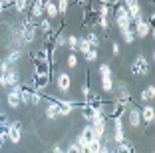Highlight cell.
<instances>
[{"mask_svg": "<svg viewBox=\"0 0 155 153\" xmlns=\"http://www.w3.org/2000/svg\"><path fill=\"white\" fill-rule=\"evenodd\" d=\"M111 20H114V24L117 26V30H127V28H133V20L129 18L127 10H125V6L121 4H115V10H111Z\"/></svg>", "mask_w": 155, "mask_h": 153, "instance_id": "6da1fadb", "label": "cell"}, {"mask_svg": "<svg viewBox=\"0 0 155 153\" xmlns=\"http://www.w3.org/2000/svg\"><path fill=\"white\" fill-rule=\"evenodd\" d=\"M114 101H115V104L125 105V108H129V105L133 104V98H131V94H129L127 84H125V81H119V84H117V91H115Z\"/></svg>", "mask_w": 155, "mask_h": 153, "instance_id": "7a4b0ae2", "label": "cell"}, {"mask_svg": "<svg viewBox=\"0 0 155 153\" xmlns=\"http://www.w3.org/2000/svg\"><path fill=\"white\" fill-rule=\"evenodd\" d=\"M149 62H147V58L143 54H137L135 56V60H133V64H131V72H133V76H137V78H141V76H147L149 74Z\"/></svg>", "mask_w": 155, "mask_h": 153, "instance_id": "3957f363", "label": "cell"}, {"mask_svg": "<svg viewBox=\"0 0 155 153\" xmlns=\"http://www.w3.org/2000/svg\"><path fill=\"white\" fill-rule=\"evenodd\" d=\"M149 32L153 34V28L145 22L143 14L133 20V34H135V38H147V36H149Z\"/></svg>", "mask_w": 155, "mask_h": 153, "instance_id": "277c9868", "label": "cell"}, {"mask_svg": "<svg viewBox=\"0 0 155 153\" xmlns=\"http://www.w3.org/2000/svg\"><path fill=\"white\" fill-rule=\"evenodd\" d=\"M91 139H96V131H94L91 123H87V125H84V129L76 137V143H78V147H82V145H87Z\"/></svg>", "mask_w": 155, "mask_h": 153, "instance_id": "5b68a950", "label": "cell"}, {"mask_svg": "<svg viewBox=\"0 0 155 153\" xmlns=\"http://www.w3.org/2000/svg\"><path fill=\"white\" fill-rule=\"evenodd\" d=\"M20 88H22L20 84L18 86H12L8 90V94H6V104H8L12 109H16V108L22 105V101H20Z\"/></svg>", "mask_w": 155, "mask_h": 153, "instance_id": "8992f818", "label": "cell"}, {"mask_svg": "<svg viewBox=\"0 0 155 153\" xmlns=\"http://www.w3.org/2000/svg\"><path fill=\"white\" fill-rule=\"evenodd\" d=\"M6 139H10L12 143H20V139H22V125H20V121H10Z\"/></svg>", "mask_w": 155, "mask_h": 153, "instance_id": "52a82bcc", "label": "cell"}, {"mask_svg": "<svg viewBox=\"0 0 155 153\" xmlns=\"http://www.w3.org/2000/svg\"><path fill=\"white\" fill-rule=\"evenodd\" d=\"M50 86V74H34L32 76V90H46Z\"/></svg>", "mask_w": 155, "mask_h": 153, "instance_id": "ba28073f", "label": "cell"}, {"mask_svg": "<svg viewBox=\"0 0 155 153\" xmlns=\"http://www.w3.org/2000/svg\"><path fill=\"white\" fill-rule=\"evenodd\" d=\"M127 123L131 125V129H137V127L141 125V113H139V108H135V104L131 108H127Z\"/></svg>", "mask_w": 155, "mask_h": 153, "instance_id": "9c48e42d", "label": "cell"}, {"mask_svg": "<svg viewBox=\"0 0 155 153\" xmlns=\"http://www.w3.org/2000/svg\"><path fill=\"white\" fill-rule=\"evenodd\" d=\"M56 88H58L62 94L70 91V88H72V78H70L68 72H60L58 74V78H56Z\"/></svg>", "mask_w": 155, "mask_h": 153, "instance_id": "30bf717a", "label": "cell"}, {"mask_svg": "<svg viewBox=\"0 0 155 153\" xmlns=\"http://www.w3.org/2000/svg\"><path fill=\"white\" fill-rule=\"evenodd\" d=\"M114 121V133H111V137H114L115 145L123 143L125 141V131H123V121L121 119H111Z\"/></svg>", "mask_w": 155, "mask_h": 153, "instance_id": "8fae6325", "label": "cell"}, {"mask_svg": "<svg viewBox=\"0 0 155 153\" xmlns=\"http://www.w3.org/2000/svg\"><path fill=\"white\" fill-rule=\"evenodd\" d=\"M46 101H48V105H46V117H48V119L60 117V105L56 104V99L54 98H46Z\"/></svg>", "mask_w": 155, "mask_h": 153, "instance_id": "7c38bea8", "label": "cell"}, {"mask_svg": "<svg viewBox=\"0 0 155 153\" xmlns=\"http://www.w3.org/2000/svg\"><path fill=\"white\" fill-rule=\"evenodd\" d=\"M139 113H141V121L145 123V125H151V123H153V119H155V109H153V105L145 104L141 109H139Z\"/></svg>", "mask_w": 155, "mask_h": 153, "instance_id": "4fadbf2b", "label": "cell"}, {"mask_svg": "<svg viewBox=\"0 0 155 153\" xmlns=\"http://www.w3.org/2000/svg\"><path fill=\"white\" fill-rule=\"evenodd\" d=\"M34 64V74H50L52 64L48 60H32Z\"/></svg>", "mask_w": 155, "mask_h": 153, "instance_id": "5bb4252c", "label": "cell"}, {"mask_svg": "<svg viewBox=\"0 0 155 153\" xmlns=\"http://www.w3.org/2000/svg\"><path fill=\"white\" fill-rule=\"evenodd\" d=\"M4 76H6V81H8V88L18 86V84H20V72L16 70V68H10Z\"/></svg>", "mask_w": 155, "mask_h": 153, "instance_id": "9a60e30c", "label": "cell"}, {"mask_svg": "<svg viewBox=\"0 0 155 153\" xmlns=\"http://www.w3.org/2000/svg\"><path fill=\"white\" fill-rule=\"evenodd\" d=\"M32 94H34L32 88H28V86L20 88V101H22V105H32Z\"/></svg>", "mask_w": 155, "mask_h": 153, "instance_id": "2e32d148", "label": "cell"}, {"mask_svg": "<svg viewBox=\"0 0 155 153\" xmlns=\"http://www.w3.org/2000/svg\"><path fill=\"white\" fill-rule=\"evenodd\" d=\"M30 14H28V16H30V18L34 20V22H38V20H42V16H44V8H42L40 4H36V2H34L32 0V4H30Z\"/></svg>", "mask_w": 155, "mask_h": 153, "instance_id": "e0dca14e", "label": "cell"}, {"mask_svg": "<svg viewBox=\"0 0 155 153\" xmlns=\"http://www.w3.org/2000/svg\"><path fill=\"white\" fill-rule=\"evenodd\" d=\"M80 113H82V117L86 119V121H91V119H94V115H96V109L91 108L90 104H86V101H84V104L80 105Z\"/></svg>", "mask_w": 155, "mask_h": 153, "instance_id": "ac0fdd59", "label": "cell"}, {"mask_svg": "<svg viewBox=\"0 0 155 153\" xmlns=\"http://www.w3.org/2000/svg\"><path fill=\"white\" fill-rule=\"evenodd\" d=\"M20 56H22V50H18V48H16V50H12V52H10V54H8V56H6V58H4V62L8 64L10 68H14V66H16V64H18Z\"/></svg>", "mask_w": 155, "mask_h": 153, "instance_id": "d6986e66", "label": "cell"}, {"mask_svg": "<svg viewBox=\"0 0 155 153\" xmlns=\"http://www.w3.org/2000/svg\"><path fill=\"white\" fill-rule=\"evenodd\" d=\"M153 98H155V86H147L141 90V101L143 104H149Z\"/></svg>", "mask_w": 155, "mask_h": 153, "instance_id": "ffe728a7", "label": "cell"}, {"mask_svg": "<svg viewBox=\"0 0 155 153\" xmlns=\"http://www.w3.org/2000/svg\"><path fill=\"white\" fill-rule=\"evenodd\" d=\"M101 91H105V94H111V91H115L114 78H101Z\"/></svg>", "mask_w": 155, "mask_h": 153, "instance_id": "44dd1931", "label": "cell"}, {"mask_svg": "<svg viewBox=\"0 0 155 153\" xmlns=\"http://www.w3.org/2000/svg\"><path fill=\"white\" fill-rule=\"evenodd\" d=\"M12 8L16 10L18 14H26L28 12V0H14V4H12Z\"/></svg>", "mask_w": 155, "mask_h": 153, "instance_id": "7402d4cb", "label": "cell"}, {"mask_svg": "<svg viewBox=\"0 0 155 153\" xmlns=\"http://www.w3.org/2000/svg\"><path fill=\"white\" fill-rule=\"evenodd\" d=\"M90 50H91V46H90V42H87L86 38H84V36H82V38H78V52H80V54L86 56Z\"/></svg>", "mask_w": 155, "mask_h": 153, "instance_id": "603a6c76", "label": "cell"}, {"mask_svg": "<svg viewBox=\"0 0 155 153\" xmlns=\"http://www.w3.org/2000/svg\"><path fill=\"white\" fill-rule=\"evenodd\" d=\"M44 14H48V20L52 18H58V6H56V2H50V4L44 8Z\"/></svg>", "mask_w": 155, "mask_h": 153, "instance_id": "cb8c5ba5", "label": "cell"}, {"mask_svg": "<svg viewBox=\"0 0 155 153\" xmlns=\"http://www.w3.org/2000/svg\"><path fill=\"white\" fill-rule=\"evenodd\" d=\"M84 38H86V40L87 42H90V46H91V48H100V44H101V40H100V36H97V34H96V32H90V34H87V36H84Z\"/></svg>", "mask_w": 155, "mask_h": 153, "instance_id": "d4e9b609", "label": "cell"}, {"mask_svg": "<svg viewBox=\"0 0 155 153\" xmlns=\"http://www.w3.org/2000/svg\"><path fill=\"white\" fill-rule=\"evenodd\" d=\"M66 46L70 48V54H76V52H78V36L70 34L68 40H66Z\"/></svg>", "mask_w": 155, "mask_h": 153, "instance_id": "484cf974", "label": "cell"}, {"mask_svg": "<svg viewBox=\"0 0 155 153\" xmlns=\"http://www.w3.org/2000/svg\"><path fill=\"white\" fill-rule=\"evenodd\" d=\"M119 34H121V38H123V42H125V44H133V40H135L133 28H127V30H121Z\"/></svg>", "mask_w": 155, "mask_h": 153, "instance_id": "4316f807", "label": "cell"}, {"mask_svg": "<svg viewBox=\"0 0 155 153\" xmlns=\"http://www.w3.org/2000/svg\"><path fill=\"white\" fill-rule=\"evenodd\" d=\"M38 28H40V32H44V34H50L52 32V20L42 18L40 22H38Z\"/></svg>", "mask_w": 155, "mask_h": 153, "instance_id": "83f0119b", "label": "cell"}, {"mask_svg": "<svg viewBox=\"0 0 155 153\" xmlns=\"http://www.w3.org/2000/svg\"><path fill=\"white\" fill-rule=\"evenodd\" d=\"M96 26H100L101 30H110V18H105V16H97V18H96Z\"/></svg>", "mask_w": 155, "mask_h": 153, "instance_id": "f1b7e54d", "label": "cell"}, {"mask_svg": "<svg viewBox=\"0 0 155 153\" xmlns=\"http://www.w3.org/2000/svg\"><path fill=\"white\" fill-rule=\"evenodd\" d=\"M56 6H58V14H66L70 10V0H58Z\"/></svg>", "mask_w": 155, "mask_h": 153, "instance_id": "f546056e", "label": "cell"}, {"mask_svg": "<svg viewBox=\"0 0 155 153\" xmlns=\"http://www.w3.org/2000/svg\"><path fill=\"white\" fill-rule=\"evenodd\" d=\"M100 76L101 78H111V66L110 64H100Z\"/></svg>", "mask_w": 155, "mask_h": 153, "instance_id": "4dcf8cb0", "label": "cell"}, {"mask_svg": "<svg viewBox=\"0 0 155 153\" xmlns=\"http://www.w3.org/2000/svg\"><path fill=\"white\" fill-rule=\"evenodd\" d=\"M87 147H90L91 153H100V149H101V139H91L90 143H87Z\"/></svg>", "mask_w": 155, "mask_h": 153, "instance_id": "1f68e13d", "label": "cell"}, {"mask_svg": "<svg viewBox=\"0 0 155 153\" xmlns=\"http://www.w3.org/2000/svg\"><path fill=\"white\" fill-rule=\"evenodd\" d=\"M66 40H68V36H64L62 32H58V34H56V44H54V48H64V46H66Z\"/></svg>", "mask_w": 155, "mask_h": 153, "instance_id": "d6a6232c", "label": "cell"}, {"mask_svg": "<svg viewBox=\"0 0 155 153\" xmlns=\"http://www.w3.org/2000/svg\"><path fill=\"white\" fill-rule=\"evenodd\" d=\"M66 64H68L70 68H76V66H78V56H76V54H68V58H66Z\"/></svg>", "mask_w": 155, "mask_h": 153, "instance_id": "836d02e7", "label": "cell"}, {"mask_svg": "<svg viewBox=\"0 0 155 153\" xmlns=\"http://www.w3.org/2000/svg\"><path fill=\"white\" fill-rule=\"evenodd\" d=\"M86 60H87V62H96V60H97V50H96V48H91L90 52L86 54Z\"/></svg>", "mask_w": 155, "mask_h": 153, "instance_id": "e575fe53", "label": "cell"}, {"mask_svg": "<svg viewBox=\"0 0 155 153\" xmlns=\"http://www.w3.org/2000/svg\"><path fill=\"white\" fill-rule=\"evenodd\" d=\"M64 153H80V147H78V143L74 141V143H70V145H68V149H66Z\"/></svg>", "mask_w": 155, "mask_h": 153, "instance_id": "d590c367", "label": "cell"}, {"mask_svg": "<svg viewBox=\"0 0 155 153\" xmlns=\"http://www.w3.org/2000/svg\"><path fill=\"white\" fill-rule=\"evenodd\" d=\"M111 52H114V56L121 54V46H119V42H114V44H111Z\"/></svg>", "mask_w": 155, "mask_h": 153, "instance_id": "8d00e7d4", "label": "cell"}, {"mask_svg": "<svg viewBox=\"0 0 155 153\" xmlns=\"http://www.w3.org/2000/svg\"><path fill=\"white\" fill-rule=\"evenodd\" d=\"M0 4L4 6V10H8V8H12V4H14V0H0Z\"/></svg>", "mask_w": 155, "mask_h": 153, "instance_id": "74e56055", "label": "cell"}, {"mask_svg": "<svg viewBox=\"0 0 155 153\" xmlns=\"http://www.w3.org/2000/svg\"><path fill=\"white\" fill-rule=\"evenodd\" d=\"M8 70H10V66L4 62V60H2V62H0V74H6Z\"/></svg>", "mask_w": 155, "mask_h": 153, "instance_id": "f35d334b", "label": "cell"}, {"mask_svg": "<svg viewBox=\"0 0 155 153\" xmlns=\"http://www.w3.org/2000/svg\"><path fill=\"white\" fill-rule=\"evenodd\" d=\"M0 88H4V90L8 88V81H6V76H4V74H0Z\"/></svg>", "mask_w": 155, "mask_h": 153, "instance_id": "ab89813d", "label": "cell"}, {"mask_svg": "<svg viewBox=\"0 0 155 153\" xmlns=\"http://www.w3.org/2000/svg\"><path fill=\"white\" fill-rule=\"evenodd\" d=\"M34 2H36V4H40V6H42V8H46V6L50 4L52 0H34Z\"/></svg>", "mask_w": 155, "mask_h": 153, "instance_id": "60d3db41", "label": "cell"}, {"mask_svg": "<svg viewBox=\"0 0 155 153\" xmlns=\"http://www.w3.org/2000/svg\"><path fill=\"white\" fill-rule=\"evenodd\" d=\"M100 4H107V6H114V0H97Z\"/></svg>", "mask_w": 155, "mask_h": 153, "instance_id": "b9f144b4", "label": "cell"}, {"mask_svg": "<svg viewBox=\"0 0 155 153\" xmlns=\"http://www.w3.org/2000/svg\"><path fill=\"white\" fill-rule=\"evenodd\" d=\"M52 153H64V149L60 147V145H54V149H52Z\"/></svg>", "mask_w": 155, "mask_h": 153, "instance_id": "7bdbcfd3", "label": "cell"}, {"mask_svg": "<svg viewBox=\"0 0 155 153\" xmlns=\"http://www.w3.org/2000/svg\"><path fill=\"white\" fill-rule=\"evenodd\" d=\"M2 12H4V6H2V4H0V14H2Z\"/></svg>", "mask_w": 155, "mask_h": 153, "instance_id": "ee69618b", "label": "cell"}, {"mask_svg": "<svg viewBox=\"0 0 155 153\" xmlns=\"http://www.w3.org/2000/svg\"><path fill=\"white\" fill-rule=\"evenodd\" d=\"M149 2H153V0H149Z\"/></svg>", "mask_w": 155, "mask_h": 153, "instance_id": "f6af8a7d", "label": "cell"}]
</instances>
